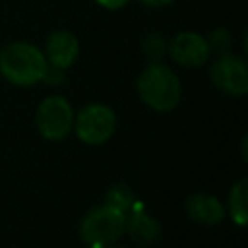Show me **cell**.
Wrapping results in <instances>:
<instances>
[{
  "label": "cell",
  "instance_id": "6da1fadb",
  "mask_svg": "<svg viewBox=\"0 0 248 248\" xmlns=\"http://www.w3.org/2000/svg\"><path fill=\"white\" fill-rule=\"evenodd\" d=\"M48 70V62L45 52L27 43V41H14L8 43L0 50V74L6 81L29 87L39 81H43L45 74Z\"/></svg>",
  "mask_w": 248,
  "mask_h": 248
},
{
  "label": "cell",
  "instance_id": "7a4b0ae2",
  "mask_svg": "<svg viewBox=\"0 0 248 248\" xmlns=\"http://www.w3.org/2000/svg\"><path fill=\"white\" fill-rule=\"evenodd\" d=\"M136 89L140 99L153 110L167 112L180 103V79L178 76L161 62H149L138 76Z\"/></svg>",
  "mask_w": 248,
  "mask_h": 248
},
{
  "label": "cell",
  "instance_id": "3957f363",
  "mask_svg": "<svg viewBox=\"0 0 248 248\" xmlns=\"http://www.w3.org/2000/svg\"><path fill=\"white\" fill-rule=\"evenodd\" d=\"M126 215L110 205L89 209L79 223V236L91 248H103L116 242L124 234Z\"/></svg>",
  "mask_w": 248,
  "mask_h": 248
},
{
  "label": "cell",
  "instance_id": "277c9868",
  "mask_svg": "<svg viewBox=\"0 0 248 248\" xmlns=\"http://www.w3.org/2000/svg\"><path fill=\"white\" fill-rule=\"evenodd\" d=\"M209 79L221 93L242 97L248 91V64L238 54L221 52L209 66Z\"/></svg>",
  "mask_w": 248,
  "mask_h": 248
},
{
  "label": "cell",
  "instance_id": "5b68a950",
  "mask_svg": "<svg viewBox=\"0 0 248 248\" xmlns=\"http://www.w3.org/2000/svg\"><path fill=\"white\" fill-rule=\"evenodd\" d=\"M74 126H76L78 138L83 143L99 145V143H105L112 136L116 128V116L110 107L101 105V103H91V105H85L78 112Z\"/></svg>",
  "mask_w": 248,
  "mask_h": 248
},
{
  "label": "cell",
  "instance_id": "8992f818",
  "mask_svg": "<svg viewBox=\"0 0 248 248\" xmlns=\"http://www.w3.org/2000/svg\"><path fill=\"white\" fill-rule=\"evenodd\" d=\"M37 128L46 140H62L74 126V110L70 103L60 95H50L41 101L35 116Z\"/></svg>",
  "mask_w": 248,
  "mask_h": 248
},
{
  "label": "cell",
  "instance_id": "52a82bcc",
  "mask_svg": "<svg viewBox=\"0 0 248 248\" xmlns=\"http://www.w3.org/2000/svg\"><path fill=\"white\" fill-rule=\"evenodd\" d=\"M167 52L170 54V58L176 64H180L184 68H200L211 56L207 37H203L202 33H196V31L176 33L170 39V43L167 46Z\"/></svg>",
  "mask_w": 248,
  "mask_h": 248
},
{
  "label": "cell",
  "instance_id": "ba28073f",
  "mask_svg": "<svg viewBox=\"0 0 248 248\" xmlns=\"http://www.w3.org/2000/svg\"><path fill=\"white\" fill-rule=\"evenodd\" d=\"M45 56L48 66L66 70L70 68L79 56V41L72 31L56 29L45 41Z\"/></svg>",
  "mask_w": 248,
  "mask_h": 248
},
{
  "label": "cell",
  "instance_id": "9c48e42d",
  "mask_svg": "<svg viewBox=\"0 0 248 248\" xmlns=\"http://www.w3.org/2000/svg\"><path fill=\"white\" fill-rule=\"evenodd\" d=\"M186 213L192 221L202 223V225H217L225 217V207L223 203L209 194H192L186 198Z\"/></svg>",
  "mask_w": 248,
  "mask_h": 248
},
{
  "label": "cell",
  "instance_id": "30bf717a",
  "mask_svg": "<svg viewBox=\"0 0 248 248\" xmlns=\"http://www.w3.org/2000/svg\"><path fill=\"white\" fill-rule=\"evenodd\" d=\"M132 215L126 217V223H124V231L130 234V238L136 242V244H141V246H149L153 244L159 234H161V225L157 219H153L149 213H145L141 207H138V202L136 205L132 207Z\"/></svg>",
  "mask_w": 248,
  "mask_h": 248
},
{
  "label": "cell",
  "instance_id": "8fae6325",
  "mask_svg": "<svg viewBox=\"0 0 248 248\" xmlns=\"http://www.w3.org/2000/svg\"><path fill=\"white\" fill-rule=\"evenodd\" d=\"M246 200H248V180L240 178L229 194V211H231L232 221L238 227H244L248 221V202Z\"/></svg>",
  "mask_w": 248,
  "mask_h": 248
},
{
  "label": "cell",
  "instance_id": "7c38bea8",
  "mask_svg": "<svg viewBox=\"0 0 248 248\" xmlns=\"http://www.w3.org/2000/svg\"><path fill=\"white\" fill-rule=\"evenodd\" d=\"M107 205L126 213L136 205V196L128 184H112L107 192Z\"/></svg>",
  "mask_w": 248,
  "mask_h": 248
},
{
  "label": "cell",
  "instance_id": "4fadbf2b",
  "mask_svg": "<svg viewBox=\"0 0 248 248\" xmlns=\"http://www.w3.org/2000/svg\"><path fill=\"white\" fill-rule=\"evenodd\" d=\"M167 46H169V43H167L165 37H163L161 33H157V31L147 33V35L143 37V41H141V50H143V54H145V58H147L149 62H159V60L165 56Z\"/></svg>",
  "mask_w": 248,
  "mask_h": 248
},
{
  "label": "cell",
  "instance_id": "5bb4252c",
  "mask_svg": "<svg viewBox=\"0 0 248 248\" xmlns=\"http://www.w3.org/2000/svg\"><path fill=\"white\" fill-rule=\"evenodd\" d=\"M207 43H209V48L211 50H219V52H227L232 39H231V33L225 29V27H217L211 31V35L207 37Z\"/></svg>",
  "mask_w": 248,
  "mask_h": 248
},
{
  "label": "cell",
  "instance_id": "9a60e30c",
  "mask_svg": "<svg viewBox=\"0 0 248 248\" xmlns=\"http://www.w3.org/2000/svg\"><path fill=\"white\" fill-rule=\"evenodd\" d=\"M101 8H105V10H122L124 6H128L132 0H95Z\"/></svg>",
  "mask_w": 248,
  "mask_h": 248
},
{
  "label": "cell",
  "instance_id": "2e32d148",
  "mask_svg": "<svg viewBox=\"0 0 248 248\" xmlns=\"http://www.w3.org/2000/svg\"><path fill=\"white\" fill-rule=\"evenodd\" d=\"M140 4L147 6V8H165V6H170L174 4L176 0H138Z\"/></svg>",
  "mask_w": 248,
  "mask_h": 248
},
{
  "label": "cell",
  "instance_id": "e0dca14e",
  "mask_svg": "<svg viewBox=\"0 0 248 248\" xmlns=\"http://www.w3.org/2000/svg\"><path fill=\"white\" fill-rule=\"evenodd\" d=\"M103 248H122V246H112V244H108V246H103Z\"/></svg>",
  "mask_w": 248,
  "mask_h": 248
}]
</instances>
